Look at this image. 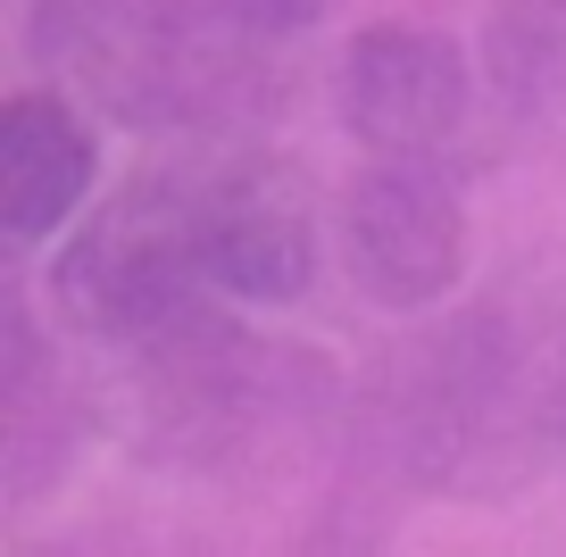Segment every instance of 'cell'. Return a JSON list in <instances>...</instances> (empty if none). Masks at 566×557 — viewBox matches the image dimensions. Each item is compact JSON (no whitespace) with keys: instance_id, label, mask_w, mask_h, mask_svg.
<instances>
[{"instance_id":"obj_1","label":"cell","mask_w":566,"mask_h":557,"mask_svg":"<svg viewBox=\"0 0 566 557\" xmlns=\"http://www.w3.org/2000/svg\"><path fill=\"white\" fill-rule=\"evenodd\" d=\"M566 366L542 375L533 341H516L500 316H459L400 366V433L408 474L459 500H500L542 466V424L558 433Z\"/></svg>"},{"instance_id":"obj_2","label":"cell","mask_w":566,"mask_h":557,"mask_svg":"<svg viewBox=\"0 0 566 557\" xmlns=\"http://www.w3.org/2000/svg\"><path fill=\"white\" fill-rule=\"evenodd\" d=\"M233 34L226 18H200L184 0H34L25 18V51L51 84H67L92 117L108 125H200L226 101V67H233Z\"/></svg>"},{"instance_id":"obj_3","label":"cell","mask_w":566,"mask_h":557,"mask_svg":"<svg viewBox=\"0 0 566 557\" xmlns=\"http://www.w3.org/2000/svg\"><path fill=\"white\" fill-rule=\"evenodd\" d=\"M51 308L67 316L84 341L134 349L159 325H176L200 292H217L200 266V217H192V183H134L117 192L101 217H75L59 233L51 259Z\"/></svg>"},{"instance_id":"obj_4","label":"cell","mask_w":566,"mask_h":557,"mask_svg":"<svg viewBox=\"0 0 566 557\" xmlns=\"http://www.w3.org/2000/svg\"><path fill=\"white\" fill-rule=\"evenodd\" d=\"M342 275L391 316L442 308L467 275V200L433 150H375L342 192Z\"/></svg>"},{"instance_id":"obj_5","label":"cell","mask_w":566,"mask_h":557,"mask_svg":"<svg viewBox=\"0 0 566 557\" xmlns=\"http://www.w3.org/2000/svg\"><path fill=\"white\" fill-rule=\"evenodd\" d=\"M467 51L433 25H367L334 67V108L358 150H442L467 125Z\"/></svg>"},{"instance_id":"obj_6","label":"cell","mask_w":566,"mask_h":557,"mask_svg":"<svg viewBox=\"0 0 566 557\" xmlns=\"http://www.w3.org/2000/svg\"><path fill=\"white\" fill-rule=\"evenodd\" d=\"M200 266L242 308H292L317 283V217L283 167H226L192 183Z\"/></svg>"},{"instance_id":"obj_7","label":"cell","mask_w":566,"mask_h":557,"mask_svg":"<svg viewBox=\"0 0 566 557\" xmlns=\"http://www.w3.org/2000/svg\"><path fill=\"white\" fill-rule=\"evenodd\" d=\"M101 183V134L75 108V92H18L0 108V233L42 250L84 217Z\"/></svg>"},{"instance_id":"obj_8","label":"cell","mask_w":566,"mask_h":557,"mask_svg":"<svg viewBox=\"0 0 566 557\" xmlns=\"http://www.w3.org/2000/svg\"><path fill=\"white\" fill-rule=\"evenodd\" d=\"M0 466H9V507L42 500L67 474L75 441H84V400L67 391V366L42 349L25 292L9 299V375H0Z\"/></svg>"},{"instance_id":"obj_9","label":"cell","mask_w":566,"mask_h":557,"mask_svg":"<svg viewBox=\"0 0 566 557\" xmlns=\"http://www.w3.org/2000/svg\"><path fill=\"white\" fill-rule=\"evenodd\" d=\"M475 75L516 125L566 117V0H500L483 18Z\"/></svg>"},{"instance_id":"obj_10","label":"cell","mask_w":566,"mask_h":557,"mask_svg":"<svg viewBox=\"0 0 566 557\" xmlns=\"http://www.w3.org/2000/svg\"><path fill=\"white\" fill-rule=\"evenodd\" d=\"M209 9L250 42H292V34H317L342 0H209Z\"/></svg>"},{"instance_id":"obj_11","label":"cell","mask_w":566,"mask_h":557,"mask_svg":"<svg viewBox=\"0 0 566 557\" xmlns=\"http://www.w3.org/2000/svg\"><path fill=\"white\" fill-rule=\"evenodd\" d=\"M558 458H566V408H558Z\"/></svg>"}]
</instances>
